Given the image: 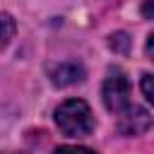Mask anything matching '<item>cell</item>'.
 Here are the masks:
<instances>
[{
	"label": "cell",
	"mask_w": 154,
	"mask_h": 154,
	"mask_svg": "<svg viewBox=\"0 0 154 154\" xmlns=\"http://www.w3.org/2000/svg\"><path fill=\"white\" fill-rule=\"evenodd\" d=\"M55 125L67 137H87L94 130V113L82 99H67L55 108Z\"/></svg>",
	"instance_id": "cell-1"
},
{
	"label": "cell",
	"mask_w": 154,
	"mask_h": 154,
	"mask_svg": "<svg viewBox=\"0 0 154 154\" xmlns=\"http://www.w3.org/2000/svg\"><path fill=\"white\" fill-rule=\"evenodd\" d=\"M103 103L111 113H123L130 106V82L123 72H111L103 82Z\"/></svg>",
	"instance_id": "cell-2"
},
{
	"label": "cell",
	"mask_w": 154,
	"mask_h": 154,
	"mask_svg": "<svg viewBox=\"0 0 154 154\" xmlns=\"http://www.w3.org/2000/svg\"><path fill=\"white\" fill-rule=\"evenodd\" d=\"M152 128V116L147 108L128 106L123 113H118V132L123 135H142Z\"/></svg>",
	"instance_id": "cell-3"
},
{
	"label": "cell",
	"mask_w": 154,
	"mask_h": 154,
	"mask_svg": "<svg viewBox=\"0 0 154 154\" xmlns=\"http://www.w3.org/2000/svg\"><path fill=\"white\" fill-rule=\"evenodd\" d=\"M48 77L55 87H70V84L82 82L87 77V72L79 63H58V65L48 67Z\"/></svg>",
	"instance_id": "cell-4"
},
{
	"label": "cell",
	"mask_w": 154,
	"mask_h": 154,
	"mask_svg": "<svg viewBox=\"0 0 154 154\" xmlns=\"http://www.w3.org/2000/svg\"><path fill=\"white\" fill-rule=\"evenodd\" d=\"M14 31H17V24H14V19H12V14H7V12H0V51L12 41V36H14Z\"/></svg>",
	"instance_id": "cell-5"
},
{
	"label": "cell",
	"mask_w": 154,
	"mask_h": 154,
	"mask_svg": "<svg viewBox=\"0 0 154 154\" xmlns=\"http://www.w3.org/2000/svg\"><path fill=\"white\" fill-rule=\"evenodd\" d=\"M111 48L118 51V53H128V48H130V36H128L125 31L113 34V36H111Z\"/></svg>",
	"instance_id": "cell-6"
},
{
	"label": "cell",
	"mask_w": 154,
	"mask_h": 154,
	"mask_svg": "<svg viewBox=\"0 0 154 154\" xmlns=\"http://www.w3.org/2000/svg\"><path fill=\"white\" fill-rule=\"evenodd\" d=\"M142 91H144V99L152 103V101H154V89H152V75H149V72L142 75Z\"/></svg>",
	"instance_id": "cell-7"
},
{
	"label": "cell",
	"mask_w": 154,
	"mask_h": 154,
	"mask_svg": "<svg viewBox=\"0 0 154 154\" xmlns=\"http://www.w3.org/2000/svg\"><path fill=\"white\" fill-rule=\"evenodd\" d=\"M53 154H94V152L87 149V147H70L67 144V147H58Z\"/></svg>",
	"instance_id": "cell-8"
},
{
	"label": "cell",
	"mask_w": 154,
	"mask_h": 154,
	"mask_svg": "<svg viewBox=\"0 0 154 154\" xmlns=\"http://www.w3.org/2000/svg\"><path fill=\"white\" fill-rule=\"evenodd\" d=\"M152 48H154V34L147 36V55H152Z\"/></svg>",
	"instance_id": "cell-9"
},
{
	"label": "cell",
	"mask_w": 154,
	"mask_h": 154,
	"mask_svg": "<svg viewBox=\"0 0 154 154\" xmlns=\"http://www.w3.org/2000/svg\"><path fill=\"white\" fill-rule=\"evenodd\" d=\"M144 17H147V19H152V0H147V2H144Z\"/></svg>",
	"instance_id": "cell-10"
},
{
	"label": "cell",
	"mask_w": 154,
	"mask_h": 154,
	"mask_svg": "<svg viewBox=\"0 0 154 154\" xmlns=\"http://www.w3.org/2000/svg\"><path fill=\"white\" fill-rule=\"evenodd\" d=\"M2 154H14V152H2Z\"/></svg>",
	"instance_id": "cell-11"
}]
</instances>
